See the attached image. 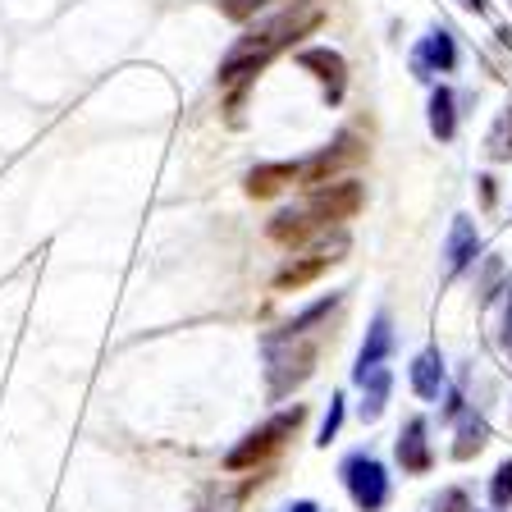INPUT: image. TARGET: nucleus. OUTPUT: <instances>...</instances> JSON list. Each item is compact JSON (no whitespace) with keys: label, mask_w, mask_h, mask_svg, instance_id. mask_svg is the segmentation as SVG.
<instances>
[{"label":"nucleus","mask_w":512,"mask_h":512,"mask_svg":"<svg viewBox=\"0 0 512 512\" xmlns=\"http://www.w3.org/2000/svg\"><path fill=\"white\" fill-rule=\"evenodd\" d=\"M412 389L426 398V403L430 398H439V389H444V357H439L435 348H426L412 362Z\"/></svg>","instance_id":"nucleus-15"},{"label":"nucleus","mask_w":512,"mask_h":512,"mask_svg":"<svg viewBox=\"0 0 512 512\" xmlns=\"http://www.w3.org/2000/svg\"><path fill=\"white\" fill-rule=\"evenodd\" d=\"M362 389H366L362 421H380V416H384V403H389V371H384V366H375V371L362 380Z\"/></svg>","instance_id":"nucleus-18"},{"label":"nucleus","mask_w":512,"mask_h":512,"mask_svg":"<svg viewBox=\"0 0 512 512\" xmlns=\"http://www.w3.org/2000/svg\"><path fill=\"white\" fill-rule=\"evenodd\" d=\"M389 348H394V330H389V316H375L371 320V334H366V343H362V352H357V371H352V380L362 384L366 375L375 371V366H384V357H389Z\"/></svg>","instance_id":"nucleus-11"},{"label":"nucleus","mask_w":512,"mask_h":512,"mask_svg":"<svg viewBox=\"0 0 512 512\" xmlns=\"http://www.w3.org/2000/svg\"><path fill=\"white\" fill-rule=\"evenodd\" d=\"M343 426V398H330V416H325V426H320V444H330Z\"/></svg>","instance_id":"nucleus-21"},{"label":"nucleus","mask_w":512,"mask_h":512,"mask_svg":"<svg viewBox=\"0 0 512 512\" xmlns=\"http://www.w3.org/2000/svg\"><path fill=\"white\" fill-rule=\"evenodd\" d=\"M366 156V142L357 138V133H339L334 138V147L316 151L311 160H302V174H298V188H325V183L343 179V170H352L357 160Z\"/></svg>","instance_id":"nucleus-6"},{"label":"nucleus","mask_w":512,"mask_h":512,"mask_svg":"<svg viewBox=\"0 0 512 512\" xmlns=\"http://www.w3.org/2000/svg\"><path fill=\"white\" fill-rule=\"evenodd\" d=\"M398 462H403L407 476H426L430 471V444H426V421L421 416H412L403 426V435H398Z\"/></svg>","instance_id":"nucleus-10"},{"label":"nucleus","mask_w":512,"mask_h":512,"mask_svg":"<svg viewBox=\"0 0 512 512\" xmlns=\"http://www.w3.org/2000/svg\"><path fill=\"white\" fill-rule=\"evenodd\" d=\"M508 352H512V330H508Z\"/></svg>","instance_id":"nucleus-24"},{"label":"nucleus","mask_w":512,"mask_h":512,"mask_svg":"<svg viewBox=\"0 0 512 512\" xmlns=\"http://www.w3.org/2000/svg\"><path fill=\"white\" fill-rule=\"evenodd\" d=\"M298 174H302L298 160H279V165H256V170L247 174L243 188H247V197L266 202V197H275V192L293 188V183H298Z\"/></svg>","instance_id":"nucleus-9"},{"label":"nucleus","mask_w":512,"mask_h":512,"mask_svg":"<svg viewBox=\"0 0 512 512\" xmlns=\"http://www.w3.org/2000/svg\"><path fill=\"white\" fill-rule=\"evenodd\" d=\"M480 252V238H476V224L467 220V215H458L453 220V229H448V270L453 275H462V270L471 266V256Z\"/></svg>","instance_id":"nucleus-14"},{"label":"nucleus","mask_w":512,"mask_h":512,"mask_svg":"<svg viewBox=\"0 0 512 512\" xmlns=\"http://www.w3.org/2000/svg\"><path fill=\"white\" fill-rule=\"evenodd\" d=\"M288 512H320V508H316V503H311V499H302V503H293V508H288Z\"/></svg>","instance_id":"nucleus-22"},{"label":"nucleus","mask_w":512,"mask_h":512,"mask_svg":"<svg viewBox=\"0 0 512 512\" xmlns=\"http://www.w3.org/2000/svg\"><path fill=\"white\" fill-rule=\"evenodd\" d=\"M343 252H348V234H343V229H334V234L316 238V243H307V252L293 256V261L279 270V275H275V288H279V293H288V288L298 293V288H307L316 275H325L334 261H343Z\"/></svg>","instance_id":"nucleus-4"},{"label":"nucleus","mask_w":512,"mask_h":512,"mask_svg":"<svg viewBox=\"0 0 512 512\" xmlns=\"http://www.w3.org/2000/svg\"><path fill=\"white\" fill-rule=\"evenodd\" d=\"M430 133H435L439 142H448L453 133H458V119H453V92H448V87H435V92H430Z\"/></svg>","instance_id":"nucleus-16"},{"label":"nucleus","mask_w":512,"mask_h":512,"mask_svg":"<svg viewBox=\"0 0 512 512\" xmlns=\"http://www.w3.org/2000/svg\"><path fill=\"white\" fill-rule=\"evenodd\" d=\"M302 69H311V74L325 83V96H330V106L343 96V78H348V64H343L339 51H330V46H311V51L298 55Z\"/></svg>","instance_id":"nucleus-8"},{"label":"nucleus","mask_w":512,"mask_h":512,"mask_svg":"<svg viewBox=\"0 0 512 512\" xmlns=\"http://www.w3.org/2000/svg\"><path fill=\"white\" fill-rule=\"evenodd\" d=\"M320 19H325V10H320V5H293V10H284L279 19L252 28L243 42L229 51V60L220 64V83L234 87V83H243V78L261 74V69H266V64L275 60L284 46H293L298 37H307L311 28H320Z\"/></svg>","instance_id":"nucleus-1"},{"label":"nucleus","mask_w":512,"mask_h":512,"mask_svg":"<svg viewBox=\"0 0 512 512\" xmlns=\"http://www.w3.org/2000/svg\"><path fill=\"white\" fill-rule=\"evenodd\" d=\"M485 439H490V426H485V416H462L458 444H453V458H458V462L476 458L480 448H485Z\"/></svg>","instance_id":"nucleus-17"},{"label":"nucleus","mask_w":512,"mask_h":512,"mask_svg":"<svg viewBox=\"0 0 512 512\" xmlns=\"http://www.w3.org/2000/svg\"><path fill=\"white\" fill-rule=\"evenodd\" d=\"M490 503H494V508H499V512L512 503V458L503 462L499 471H494V480H490Z\"/></svg>","instance_id":"nucleus-19"},{"label":"nucleus","mask_w":512,"mask_h":512,"mask_svg":"<svg viewBox=\"0 0 512 512\" xmlns=\"http://www.w3.org/2000/svg\"><path fill=\"white\" fill-rule=\"evenodd\" d=\"M453 64H458V46H453V37L444 28H435L416 51V69H421V78H430V74H448Z\"/></svg>","instance_id":"nucleus-12"},{"label":"nucleus","mask_w":512,"mask_h":512,"mask_svg":"<svg viewBox=\"0 0 512 512\" xmlns=\"http://www.w3.org/2000/svg\"><path fill=\"white\" fill-rule=\"evenodd\" d=\"M462 5H467V10H476V14L485 10V0H462Z\"/></svg>","instance_id":"nucleus-23"},{"label":"nucleus","mask_w":512,"mask_h":512,"mask_svg":"<svg viewBox=\"0 0 512 512\" xmlns=\"http://www.w3.org/2000/svg\"><path fill=\"white\" fill-rule=\"evenodd\" d=\"M362 202H366L362 183H357V179H334V183H325V188H311V197H307V206H302V211L311 215V224H316V229H330V224L352 220V215L362 211Z\"/></svg>","instance_id":"nucleus-5"},{"label":"nucleus","mask_w":512,"mask_h":512,"mask_svg":"<svg viewBox=\"0 0 512 512\" xmlns=\"http://www.w3.org/2000/svg\"><path fill=\"white\" fill-rule=\"evenodd\" d=\"M307 421V407H293V412H279V416H270L261 430H252V435L243 439V444L224 458V467L229 471H243V467H261V462L270 458V453H279L284 448V439H293V430Z\"/></svg>","instance_id":"nucleus-2"},{"label":"nucleus","mask_w":512,"mask_h":512,"mask_svg":"<svg viewBox=\"0 0 512 512\" xmlns=\"http://www.w3.org/2000/svg\"><path fill=\"white\" fill-rule=\"evenodd\" d=\"M270 0H220V10H224V19H234V23H243V19H252L256 10H266Z\"/></svg>","instance_id":"nucleus-20"},{"label":"nucleus","mask_w":512,"mask_h":512,"mask_svg":"<svg viewBox=\"0 0 512 512\" xmlns=\"http://www.w3.org/2000/svg\"><path fill=\"white\" fill-rule=\"evenodd\" d=\"M316 234H320V229L311 224V215L302 211V206H298V211H279L275 220H270V238H275L279 247H307Z\"/></svg>","instance_id":"nucleus-13"},{"label":"nucleus","mask_w":512,"mask_h":512,"mask_svg":"<svg viewBox=\"0 0 512 512\" xmlns=\"http://www.w3.org/2000/svg\"><path fill=\"white\" fill-rule=\"evenodd\" d=\"M320 348L311 339H270V398H284L293 394L302 380L311 375V366H316Z\"/></svg>","instance_id":"nucleus-3"},{"label":"nucleus","mask_w":512,"mask_h":512,"mask_svg":"<svg viewBox=\"0 0 512 512\" xmlns=\"http://www.w3.org/2000/svg\"><path fill=\"white\" fill-rule=\"evenodd\" d=\"M343 480H348V494L362 512H380L384 499H389V476H384V467L375 458H366V453H352V458L343 462Z\"/></svg>","instance_id":"nucleus-7"}]
</instances>
